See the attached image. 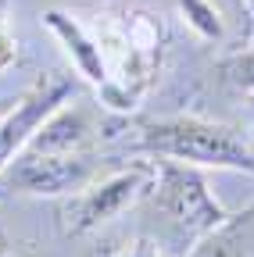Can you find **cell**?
Listing matches in <instances>:
<instances>
[{"label": "cell", "mask_w": 254, "mask_h": 257, "mask_svg": "<svg viewBox=\"0 0 254 257\" xmlns=\"http://www.w3.org/2000/svg\"><path fill=\"white\" fill-rule=\"evenodd\" d=\"M15 57H18V43L11 40V32H8L4 25H0V72H4V68H11V64H15Z\"/></svg>", "instance_id": "12"}, {"label": "cell", "mask_w": 254, "mask_h": 257, "mask_svg": "<svg viewBox=\"0 0 254 257\" xmlns=\"http://www.w3.org/2000/svg\"><path fill=\"white\" fill-rule=\"evenodd\" d=\"M183 4V15H186V22L194 25L201 36H218L222 32V25H218V11L211 8V4H204V0H179Z\"/></svg>", "instance_id": "9"}, {"label": "cell", "mask_w": 254, "mask_h": 257, "mask_svg": "<svg viewBox=\"0 0 254 257\" xmlns=\"http://www.w3.org/2000/svg\"><path fill=\"white\" fill-rule=\"evenodd\" d=\"M4 250H8V239H4V236H0V253H4Z\"/></svg>", "instance_id": "14"}, {"label": "cell", "mask_w": 254, "mask_h": 257, "mask_svg": "<svg viewBox=\"0 0 254 257\" xmlns=\"http://www.w3.org/2000/svg\"><path fill=\"white\" fill-rule=\"evenodd\" d=\"M43 22H47V29L54 32V36L65 43V50H68L72 61L79 64V72H82L90 82H97V86L104 89V86L111 82V72H108V61H104L101 43L93 40L72 15H65V11H47Z\"/></svg>", "instance_id": "6"}, {"label": "cell", "mask_w": 254, "mask_h": 257, "mask_svg": "<svg viewBox=\"0 0 254 257\" xmlns=\"http://www.w3.org/2000/svg\"><path fill=\"white\" fill-rule=\"evenodd\" d=\"M147 182H150V172L147 168H129V172H118V175L104 179L101 186L86 189L82 197H75V207L68 211L72 214L68 229L72 232H90V229L108 225L111 218H118L125 207L140 197V189Z\"/></svg>", "instance_id": "4"}, {"label": "cell", "mask_w": 254, "mask_h": 257, "mask_svg": "<svg viewBox=\"0 0 254 257\" xmlns=\"http://www.w3.org/2000/svg\"><path fill=\"white\" fill-rule=\"evenodd\" d=\"M154 207L161 211L168 229L176 236L201 239L215 225H222L229 214L211 197L204 175L194 165L183 161H161L157 165V189H154Z\"/></svg>", "instance_id": "2"}, {"label": "cell", "mask_w": 254, "mask_h": 257, "mask_svg": "<svg viewBox=\"0 0 254 257\" xmlns=\"http://www.w3.org/2000/svg\"><path fill=\"white\" fill-rule=\"evenodd\" d=\"M247 4H250V11H254V0H247Z\"/></svg>", "instance_id": "15"}, {"label": "cell", "mask_w": 254, "mask_h": 257, "mask_svg": "<svg viewBox=\"0 0 254 257\" xmlns=\"http://www.w3.org/2000/svg\"><path fill=\"white\" fill-rule=\"evenodd\" d=\"M93 175V161L75 150V154H36L22 150L11 165L4 168V179L11 189L36 193V197H57V193L82 189Z\"/></svg>", "instance_id": "3"}, {"label": "cell", "mask_w": 254, "mask_h": 257, "mask_svg": "<svg viewBox=\"0 0 254 257\" xmlns=\"http://www.w3.org/2000/svg\"><path fill=\"white\" fill-rule=\"evenodd\" d=\"M143 147L194 168H233L254 175V150L226 125L204 118H165L143 128Z\"/></svg>", "instance_id": "1"}, {"label": "cell", "mask_w": 254, "mask_h": 257, "mask_svg": "<svg viewBox=\"0 0 254 257\" xmlns=\"http://www.w3.org/2000/svg\"><path fill=\"white\" fill-rule=\"evenodd\" d=\"M65 100H68V86H65V82H54V86H47V89H36L33 96H25L22 107L11 111L4 121H0V175H4V168L25 150L29 136L43 125V118H47L50 111H57Z\"/></svg>", "instance_id": "5"}, {"label": "cell", "mask_w": 254, "mask_h": 257, "mask_svg": "<svg viewBox=\"0 0 254 257\" xmlns=\"http://www.w3.org/2000/svg\"><path fill=\"white\" fill-rule=\"evenodd\" d=\"M90 140V121L82 111H72L61 104L57 111H50L43 118V125L29 136L25 150H36V154H75L82 150Z\"/></svg>", "instance_id": "7"}, {"label": "cell", "mask_w": 254, "mask_h": 257, "mask_svg": "<svg viewBox=\"0 0 254 257\" xmlns=\"http://www.w3.org/2000/svg\"><path fill=\"white\" fill-rule=\"evenodd\" d=\"M190 257H250V243H247V232H243V221L240 218H226L222 225L208 236L197 239L194 253Z\"/></svg>", "instance_id": "8"}, {"label": "cell", "mask_w": 254, "mask_h": 257, "mask_svg": "<svg viewBox=\"0 0 254 257\" xmlns=\"http://www.w3.org/2000/svg\"><path fill=\"white\" fill-rule=\"evenodd\" d=\"M115 257H165L161 246H157L154 239H133L129 246H122Z\"/></svg>", "instance_id": "11"}, {"label": "cell", "mask_w": 254, "mask_h": 257, "mask_svg": "<svg viewBox=\"0 0 254 257\" xmlns=\"http://www.w3.org/2000/svg\"><path fill=\"white\" fill-rule=\"evenodd\" d=\"M0 257H25V253H11V250H4V253H0Z\"/></svg>", "instance_id": "13"}, {"label": "cell", "mask_w": 254, "mask_h": 257, "mask_svg": "<svg viewBox=\"0 0 254 257\" xmlns=\"http://www.w3.org/2000/svg\"><path fill=\"white\" fill-rule=\"evenodd\" d=\"M222 72H226V79L243 89V93H254V50H243L236 57H229L226 64H222Z\"/></svg>", "instance_id": "10"}]
</instances>
